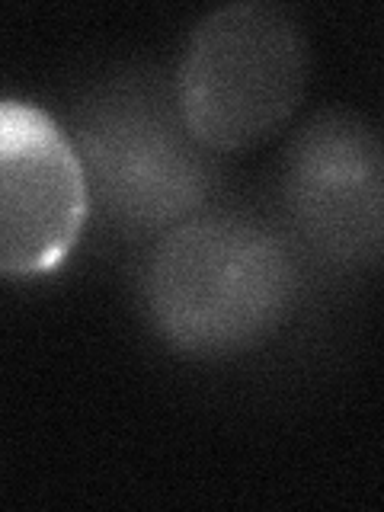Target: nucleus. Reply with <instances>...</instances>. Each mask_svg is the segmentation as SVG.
<instances>
[{"mask_svg":"<svg viewBox=\"0 0 384 512\" xmlns=\"http://www.w3.org/2000/svg\"><path fill=\"white\" fill-rule=\"evenodd\" d=\"M71 141L87 170L90 202L132 234H167L205 212L218 164L192 138L176 87L157 74L119 77L74 112Z\"/></svg>","mask_w":384,"mask_h":512,"instance_id":"obj_2","label":"nucleus"},{"mask_svg":"<svg viewBox=\"0 0 384 512\" xmlns=\"http://www.w3.org/2000/svg\"><path fill=\"white\" fill-rule=\"evenodd\" d=\"M90 183L71 135L45 109L0 106V266L42 276L64 263L90 212Z\"/></svg>","mask_w":384,"mask_h":512,"instance_id":"obj_5","label":"nucleus"},{"mask_svg":"<svg viewBox=\"0 0 384 512\" xmlns=\"http://www.w3.org/2000/svg\"><path fill=\"white\" fill-rule=\"evenodd\" d=\"M308 84V39L279 4L247 0L192 29L176 71V100L192 138L212 154L260 144L298 109Z\"/></svg>","mask_w":384,"mask_h":512,"instance_id":"obj_3","label":"nucleus"},{"mask_svg":"<svg viewBox=\"0 0 384 512\" xmlns=\"http://www.w3.org/2000/svg\"><path fill=\"white\" fill-rule=\"evenodd\" d=\"M138 288L167 346L189 356H234L260 346L295 311L301 263L272 224L202 212L157 237Z\"/></svg>","mask_w":384,"mask_h":512,"instance_id":"obj_1","label":"nucleus"},{"mask_svg":"<svg viewBox=\"0 0 384 512\" xmlns=\"http://www.w3.org/2000/svg\"><path fill=\"white\" fill-rule=\"evenodd\" d=\"M295 234L333 266L384 263V128L352 112H320L295 135L282 167Z\"/></svg>","mask_w":384,"mask_h":512,"instance_id":"obj_4","label":"nucleus"}]
</instances>
